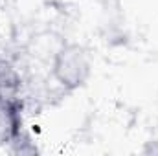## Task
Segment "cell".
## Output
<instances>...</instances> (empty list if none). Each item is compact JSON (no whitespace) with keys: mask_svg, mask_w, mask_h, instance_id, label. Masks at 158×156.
<instances>
[{"mask_svg":"<svg viewBox=\"0 0 158 156\" xmlns=\"http://www.w3.org/2000/svg\"><path fill=\"white\" fill-rule=\"evenodd\" d=\"M92 74V61L88 51L76 42H68L63 44L52 61V76L55 79V83L72 92L81 88Z\"/></svg>","mask_w":158,"mask_h":156,"instance_id":"1","label":"cell"},{"mask_svg":"<svg viewBox=\"0 0 158 156\" xmlns=\"http://www.w3.org/2000/svg\"><path fill=\"white\" fill-rule=\"evenodd\" d=\"M22 76L11 59L0 53V97H22Z\"/></svg>","mask_w":158,"mask_h":156,"instance_id":"3","label":"cell"},{"mask_svg":"<svg viewBox=\"0 0 158 156\" xmlns=\"http://www.w3.org/2000/svg\"><path fill=\"white\" fill-rule=\"evenodd\" d=\"M7 147H9V151H11L13 154H35V153H37V147H35L33 140H31L24 130L17 132V134L7 142Z\"/></svg>","mask_w":158,"mask_h":156,"instance_id":"4","label":"cell"},{"mask_svg":"<svg viewBox=\"0 0 158 156\" xmlns=\"http://www.w3.org/2000/svg\"><path fill=\"white\" fill-rule=\"evenodd\" d=\"M22 97H0V143L7 145V142L22 130Z\"/></svg>","mask_w":158,"mask_h":156,"instance_id":"2","label":"cell"}]
</instances>
